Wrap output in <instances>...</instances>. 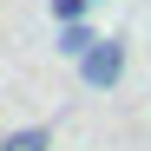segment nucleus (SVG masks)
<instances>
[{
	"mask_svg": "<svg viewBox=\"0 0 151 151\" xmlns=\"http://www.w3.org/2000/svg\"><path fill=\"white\" fill-rule=\"evenodd\" d=\"M79 79H86L92 92H112V86L125 79V40H92V53L79 59Z\"/></svg>",
	"mask_w": 151,
	"mask_h": 151,
	"instance_id": "1",
	"label": "nucleus"
},
{
	"mask_svg": "<svg viewBox=\"0 0 151 151\" xmlns=\"http://www.w3.org/2000/svg\"><path fill=\"white\" fill-rule=\"evenodd\" d=\"M92 27H86V20H66V27H59V40H53V53H66V59H86L92 53Z\"/></svg>",
	"mask_w": 151,
	"mask_h": 151,
	"instance_id": "2",
	"label": "nucleus"
},
{
	"mask_svg": "<svg viewBox=\"0 0 151 151\" xmlns=\"http://www.w3.org/2000/svg\"><path fill=\"white\" fill-rule=\"evenodd\" d=\"M0 151H53V125H27V132H7Z\"/></svg>",
	"mask_w": 151,
	"mask_h": 151,
	"instance_id": "3",
	"label": "nucleus"
},
{
	"mask_svg": "<svg viewBox=\"0 0 151 151\" xmlns=\"http://www.w3.org/2000/svg\"><path fill=\"white\" fill-rule=\"evenodd\" d=\"M86 7H92V0H53V20H59V27H66V20H86Z\"/></svg>",
	"mask_w": 151,
	"mask_h": 151,
	"instance_id": "4",
	"label": "nucleus"
},
{
	"mask_svg": "<svg viewBox=\"0 0 151 151\" xmlns=\"http://www.w3.org/2000/svg\"><path fill=\"white\" fill-rule=\"evenodd\" d=\"M92 7H99V0H92Z\"/></svg>",
	"mask_w": 151,
	"mask_h": 151,
	"instance_id": "5",
	"label": "nucleus"
}]
</instances>
